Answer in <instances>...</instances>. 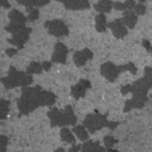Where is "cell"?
<instances>
[{
	"label": "cell",
	"instance_id": "obj_17",
	"mask_svg": "<svg viewBox=\"0 0 152 152\" xmlns=\"http://www.w3.org/2000/svg\"><path fill=\"white\" fill-rule=\"evenodd\" d=\"M9 18L11 23L15 24H25L28 20V18H26L21 12L17 11V10L11 11V13L9 14Z\"/></svg>",
	"mask_w": 152,
	"mask_h": 152
},
{
	"label": "cell",
	"instance_id": "obj_5",
	"mask_svg": "<svg viewBox=\"0 0 152 152\" xmlns=\"http://www.w3.org/2000/svg\"><path fill=\"white\" fill-rule=\"evenodd\" d=\"M45 27L48 29V32L50 34L54 37H65L69 34V29H68V26L64 23V21L61 20H51V21H46L45 23Z\"/></svg>",
	"mask_w": 152,
	"mask_h": 152
},
{
	"label": "cell",
	"instance_id": "obj_41",
	"mask_svg": "<svg viewBox=\"0 0 152 152\" xmlns=\"http://www.w3.org/2000/svg\"><path fill=\"white\" fill-rule=\"evenodd\" d=\"M54 152H65V150H64L63 148H58V149H56Z\"/></svg>",
	"mask_w": 152,
	"mask_h": 152
},
{
	"label": "cell",
	"instance_id": "obj_21",
	"mask_svg": "<svg viewBox=\"0 0 152 152\" xmlns=\"http://www.w3.org/2000/svg\"><path fill=\"white\" fill-rule=\"evenodd\" d=\"M73 132L77 135L80 141L85 142L89 139V134H88L87 130H86V127L83 125H77V126H74L73 128Z\"/></svg>",
	"mask_w": 152,
	"mask_h": 152
},
{
	"label": "cell",
	"instance_id": "obj_22",
	"mask_svg": "<svg viewBox=\"0 0 152 152\" xmlns=\"http://www.w3.org/2000/svg\"><path fill=\"white\" fill-rule=\"evenodd\" d=\"M61 139L63 140L64 142H67L69 144H75V137L72 134V132L69 130L68 128L64 127L61 130Z\"/></svg>",
	"mask_w": 152,
	"mask_h": 152
},
{
	"label": "cell",
	"instance_id": "obj_13",
	"mask_svg": "<svg viewBox=\"0 0 152 152\" xmlns=\"http://www.w3.org/2000/svg\"><path fill=\"white\" fill-rule=\"evenodd\" d=\"M107 26L108 28H110V30L113 31V34L117 39H123L127 36V29L121 19H117L115 21L110 22V23H108Z\"/></svg>",
	"mask_w": 152,
	"mask_h": 152
},
{
	"label": "cell",
	"instance_id": "obj_2",
	"mask_svg": "<svg viewBox=\"0 0 152 152\" xmlns=\"http://www.w3.org/2000/svg\"><path fill=\"white\" fill-rule=\"evenodd\" d=\"M48 117L50 119L51 126H67V125H75L77 118L74 115L73 108L71 105H67L64 110H59L58 108H51L48 112Z\"/></svg>",
	"mask_w": 152,
	"mask_h": 152
},
{
	"label": "cell",
	"instance_id": "obj_30",
	"mask_svg": "<svg viewBox=\"0 0 152 152\" xmlns=\"http://www.w3.org/2000/svg\"><path fill=\"white\" fill-rule=\"evenodd\" d=\"M144 77H145V78L152 85V68L151 67H146L145 68Z\"/></svg>",
	"mask_w": 152,
	"mask_h": 152
},
{
	"label": "cell",
	"instance_id": "obj_18",
	"mask_svg": "<svg viewBox=\"0 0 152 152\" xmlns=\"http://www.w3.org/2000/svg\"><path fill=\"white\" fill-rule=\"evenodd\" d=\"M115 3L110 0H99V2L94 5L95 10L99 13H110Z\"/></svg>",
	"mask_w": 152,
	"mask_h": 152
},
{
	"label": "cell",
	"instance_id": "obj_42",
	"mask_svg": "<svg viewBox=\"0 0 152 152\" xmlns=\"http://www.w3.org/2000/svg\"><path fill=\"white\" fill-rule=\"evenodd\" d=\"M139 1H140V2H141V3H142V2H145L146 0H139Z\"/></svg>",
	"mask_w": 152,
	"mask_h": 152
},
{
	"label": "cell",
	"instance_id": "obj_28",
	"mask_svg": "<svg viewBox=\"0 0 152 152\" xmlns=\"http://www.w3.org/2000/svg\"><path fill=\"white\" fill-rule=\"evenodd\" d=\"M103 143H104V145H105L106 149H108V148L114 147V145L117 143V141L114 137H112V135H106V137H104V139H103Z\"/></svg>",
	"mask_w": 152,
	"mask_h": 152
},
{
	"label": "cell",
	"instance_id": "obj_23",
	"mask_svg": "<svg viewBox=\"0 0 152 152\" xmlns=\"http://www.w3.org/2000/svg\"><path fill=\"white\" fill-rule=\"evenodd\" d=\"M43 70L44 69H43L42 65H40V64L37 63V61H32V63L27 67V69H26V73H28V74H40L43 72Z\"/></svg>",
	"mask_w": 152,
	"mask_h": 152
},
{
	"label": "cell",
	"instance_id": "obj_6",
	"mask_svg": "<svg viewBox=\"0 0 152 152\" xmlns=\"http://www.w3.org/2000/svg\"><path fill=\"white\" fill-rule=\"evenodd\" d=\"M100 72H101L102 76H104L108 81L114 83V81L118 78L119 74L122 72V70H121L120 66L117 67V66H115L113 63L107 61V63H104L103 65L101 66Z\"/></svg>",
	"mask_w": 152,
	"mask_h": 152
},
{
	"label": "cell",
	"instance_id": "obj_24",
	"mask_svg": "<svg viewBox=\"0 0 152 152\" xmlns=\"http://www.w3.org/2000/svg\"><path fill=\"white\" fill-rule=\"evenodd\" d=\"M10 108V101H7L4 99H1L0 102V115H1V120H4L9 114Z\"/></svg>",
	"mask_w": 152,
	"mask_h": 152
},
{
	"label": "cell",
	"instance_id": "obj_20",
	"mask_svg": "<svg viewBox=\"0 0 152 152\" xmlns=\"http://www.w3.org/2000/svg\"><path fill=\"white\" fill-rule=\"evenodd\" d=\"M107 28V24H106V17L102 13L96 16V30L98 32H103Z\"/></svg>",
	"mask_w": 152,
	"mask_h": 152
},
{
	"label": "cell",
	"instance_id": "obj_36",
	"mask_svg": "<svg viewBox=\"0 0 152 152\" xmlns=\"http://www.w3.org/2000/svg\"><path fill=\"white\" fill-rule=\"evenodd\" d=\"M51 65H52V64H51L50 61H43L42 63V67L45 71H49L51 68Z\"/></svg>",
	"mask_w": 152,
	"mask_h": 152
},
{
	"label": "cell",
	"instance_id": "obj_4",
	"mask_svg": "<svg viewBox=\"0 0 152 152\" xmlns=\"http://www.w3.org/2000/svg\"><path fill=\"white\" fill-rule=\"evenodd\" d=\"M119 125V122H110L106 119V115H100L98 113L90 114L83 120V126L91 133L100 130L103 127H108L110 129H115Z\"/></svg>",
	"mask_w": 152,
	"mask_h": 152
},
{
	"label": "cell",
	"instance_id": "obj_3",
	"mask_svg": "<svg viewBox=\"0 0 152 152\" xmlns=\"http://www.w3.org/2000/svg\"><path fill=\"white\" fill-rule=\"evenodd\" d=\"M1 81H2V85L4 86L5 89L10 90L16 87H27L28 85H31L34 79L30 76V74L18 71L14 67H11L7 76L1 78Z\"/></svg>",
	"mask_w": 152,
	"mask_h": 152
},
{
	"label": "cell",
	"instance_id": "obj_43",
	"mask_svg": "<svg viewBox=\"0 0 152 152\" xmlns=\"http://www.w3.org/2000/svg\"><path fill=\"white\" fill-rule=\"evenodd\" d=\"M150 52H151V54H152V46H151V49H150Z\"/></svg>",
	"mask_w": 152,
	"mask_h": 152
},
{
	"label": "cell",
	"instance_id": "obj_38",
	"mask_svg": "<svg viewBox=\"0 0 152 152\" xmlns=\"http://www.w3.org/2000/svg\"><path fill=\"white\" fill-rule=\"evenodd\" d=\"M1 5H2L3 7H5V9H10V7H11V4L9 3L7 0H1Z\"/></svg>",
	"mask_w": 152,
	"mask_h": 152
},
{
	"label": "cell",
	"instance_id": "obj_26",
	"mask_svg": "<svg viewBox=\"0 0 152 152\" xmlns=\"http://www.w3.org/2000/svg\"><path fill=\"white\" fill-rule=\"evenodd\" d=\"M28 12V20L29 21H36V20L39 19V16H40V13H39V10L34 9V7H28L27 10Z\"/></svg>",
	"mask_w": 152,
	"mask_h": 152
},
{
	"label": "cell",
	"instance_id": "obj_15",
	"mask_svg": "<svg viewBox=\"0 0 152 152\" xmlns=\"http://www.w3.org/2000/svg\"><path fill=\"white\" fill-rule=\"evenodd\" d=\"M81 152H106V149L100 146L99 142L88 141L81 146Z\"/></svg>",
	"mask_w": 152,
	"mask_h": 152
},
{
	"label": "cell",
	"instance_id": "obj_39",
	"mask_svg": "<svg viewBox=\"0 0 152 152\" xmlns=\"http://www.w3.org/2000/svg\"><path fill=\"white\" fill-rule=\"evenodd\" d=\"M142 44H143V46L145 47V48L147 49V50H149V51H150V49H151V47H150V43L148 42V41H144V42L142 43Z\"/></svg>",
	"mask_w": 152,
	"mask_h": 152
},
{
	"label": "cell",
	"instance_id": "obj_31",
	"mask_svg": "<svg viewBox=\"0 0 152 152\" xmlns=\"http://www.w3.org/2000/svg\"><path fill=\"white\" fill-rule=\"evenodd\" d=\"M134 11L137 15H144L146 13V7L144 4H142V3H139V4L135 5Z\"/></svg>",
	"mask_w": 152,
	"mask_h": 152
},
{
	"label": "cell",
	"instance_id": "obj_35",
	"mask_svg": "<svg viewBox=\"0 0 152 152\" xmlns=\"http://www.w3.org/2000/svg\"><path fill=\"white\" fill-rule=\"evenodd\" d=\"M18 50L17 49H14V48H10V49H7V51H5V53H7V55H9V56H14L15 54H17Z\"/></svg>",
	"mask_w": 152,
	"mask_h": 152
},
{
	"label": "cell",
	"instance_id": "obj_27",
	"mask_svg": "<svg viewBox=\"0 0 152 152\" xmlns=\"http://www.w3.org/2000/svg\"><path fill=\"white\" fill-rule=\"evenodd\" d=\"M120 68H121V70H122V72L129 71L130 73H132L133 75H135V74H137V67H135L132 63H128V64H126V65L120 66Z\"/></svg>",
	"mask_w": 152,
	"mask_h": 152
},
{
	"label": "cell",
	"instance_id": "obj_7",
	"mask_svg": "<svg viewBox=\"0 0 152 152\" xmlns=\"http://www.w3.org/2000/svg\"><path fill=\"white\" fill-rule=\"evenodd\" d=\"M151 88V83L145 77H143L130 85V93H132V96H147V92Z\"/></svg>",
	"mask_w": 152,
	"mask_h": 152
},
{
	"label": "cell",
	"instance_id": "obj_16",
	"mask_svg": "<svg viewBox=\"0 0 152 152\" xmlns=\"http://www.w3.org/2000/svg\"><path fill=\"white\" fill-rule=\"evenodd\" d=\"M121 20H122L125 26H127L129 28H133L137 22V14L133 13L132 11H125L124 16H123V18Z\"/></svg>",
	"mask_w": 152,
	"mask_h": 152
},
{
	"label": "cell",
	"instance_id": "obj_9",
	"mask_svg": "<svg viewBox=\"0 0 152 152\" xmlns=\"http://www.w3.org/2000/svg\"><path fill=\"white\" fill-rule=\"evenodd\" d=\"M91 88V83L87 79H81L77 85L71 88V95L74 99L78 100L79 98L85 97L86 92Z\"/></svg>",
	"mask_w": 152,
	"mask_h": 152
},
{
	"label": "cell",
	"instance_id": "obj_10",
	"mask_svg": "<svg viewBox=\"0 0 152 152\" xmlns=\"http://www.w3.org/2000/svg\"><path fill=\"white\" fill-rule=\"evenodd\" d=\"M61 2L66 7L67 10L70 11H80V10L90 9L89 0H57Z\"/></svg>",
	"mask_w": 152,
	"mask_h": 152
},
{
	"label": "cell",
	"instance_id": "obj_25",
	"mask_svg": "<svg viewBox=\"0 0 152 152\" xmlns=\"http://www.w3.org/2000/svg\"><path fill=\"white\" fill-rule=\"evenodd\" d=\"M25 27V24H15V23H10L9 25L5 26V30L9 32H11V34H16V32L18 31H21V30H23Z\"/></svg>",
	"mask_w": 152,
	"mask_h": 152
},
{
	"label": "cell",
	"instance_id": "obj_11",
	"mask_svg": "<svg viewBox=\"0 0 152 152\" xmlns=\"http://www.w3.org/2000/svg\"><path fill=\"white\" fill-rule=\"evenodd\" d=\"M68 48L63 44V43H56L54 47V52L52 54L53 63H58V64H66V59H67L68 54Z\"/></svg>",
	"mask_w": 152,
	"mask_h": 152
},
{
	"label": "cell",
	"instance_id": "obj_12",
	"mask_svg": "<svg viewBox=\"0 0 152 152\" xmlns=\"http://www.w3.org/2000/svg\"><path fill=\"white\" fill-rule=\"evenodd\" d=\"M148 101L147 96H132V98L125 102L124 112L128 113L133 108H142Z\"/></svg>",
	"mask_w": 152,
	"mask_h": 152
},
{
	"label": "cell",
	"instance_id": "obj_29",
	"mask_svg": "<svg viewBox=\"0 0 152 152\" xmlns=\"http://www.w3.org/2000/svg\"><path fill=\"white\" fill-rule=\"evenodd\" d=\"M9 144V137L5 135L0 137V145H1V152L7 151V145Z\"/></svg>",
	"mask_w": 152,
	"mask_h": 152
},
{
	"label": "cell",
	"instance_id": "obj_1",
	"mask_svg": "<svg viewBox=\"0 0 152 152\" xmlns=\"http://www.w3.org/2000/svg\"><path fill=\"white\" fill-rule=\"evenodd\" d=\"M42 92V88L39 86L34 88L24 87L22 89L21 97L18 100V108L20 110L19 117L26 116L39 106H43Z\"/></svg>",
	"mask_w": 152,
	"mask_h": 152
},
{
	"label": "cell",
	"instance_id": "obj_37",
	"mask_svg": "<svg viewBox=\"0 0 152 152\" xmlns=\"http://www.w3.org/2000/svg\"><path fill=\"white\" fill-rule=\"evenodd\" d=\"M80 148H81V146H80V145H74L73 147L70 148L69 151H68V152H78Z\"/></svg>",
	"mask_w": 152,
	"mask_h": 152
},
{
	"label": "cell",
	"instance_id": "obj_14",
	"mask_svg": "<svg viewBox=\"0 0 152 152\" xmlns=\"http://www.w3.org/2000/svg\"><path fill=\"white\" fill-rule=\"evenodd\" d=\"M93 56H94L93 52H92L91 50H89L88 48H86V49H83V50L76 51L73 55V61L77 67H81V66L85 65L89 59L93 58Z\"/></svg>",
	"mask_w": 152,
	"mask_h": 152
},
{
	"label": "cell",
	"instance_id": "obj_32",
	"mask_svg": "<svg viewBox=\"0 0 152 152\" xmlns=\"http://www.w3.org/2000/svg\"><path fill=\"white\" fill-rule=\"evenodd\" d=\"M19 4L24 5L26 7H34V0H16Z\"/></svg>",
	"mask_w": 152,
	"mask_h": 152
},
{
	"label": "cell",
	"instance_id": "obj_8",
	"mask_svg": "<svg viewBox=\"0 0 152 152\" xmlns=\"http://www.w3.org/2000/svg\"><path fill=\"white\" fill-rule=\"evenodd\" d=\"M31 31H32L31 28H29V27L24 28L21 31H18V32H16V34H14L13 37H12L11 39H9V43L12 45L17 46L19 49H22L24 44H25L28 39H29V34H31Z\"/></svg>",
	"mask_w": 152,
	"mask_h": 152
},
{
	"label": "cell",
	"instance_id": "obj_33",
	"mask_svg": "<svg viewBox=\"0 0 152 152\" xmlns=\"http://www.w3.org/2000/svg\"><path fill=\"white\" fill-rule=\"evenodd\" d=\"M49 2H50V0H34L32 7H44V5L48 4Z\"/></svg>",
	"mask_w": 152,
	"mask_h": 152
},
{
	"label": "cell",
	"instance_id": "obj_34",
	"mask_svg": "<svg viewBox=\"0 0 152 152\" xmlns=\"http://www.w3.org/2000/svg\"><path fill=\"white\" fill-rule=\"evenodd\" d=\"M121 93H122V95H126V94L130 93V85L123 86L121 88Z\"/></svg>",
	"mask_w": 152,
	"mask_h": 152
},
{
	"label": "cell",
	"instance_id": "obj_19",
	"mask_svg": "<svg viewBox=\"0 0 152 152\" xmlns=\"http://www.w3.org/2000/svg\"><path fill=\"white\" fill-rule=\"evenodd\" d=\"M135 1L134 0H127L125 3L122 2H116L114 4V7L117 11H132L135 7Z\"/></svg>",
	"mask_w": 152,
	"mask_h": 152
},
{
	"label": "cell",
	"instance_id": "obj_40",
	"mask_svg": "<svg viewBox=\"0 0 152 152\" xmlns=\"http://www.w3.org/2000/svg\"><path fill=\"white\" fill-rule=\"evenodd\" d=\"M106 152H119V151H117V150L113 149V148H108V149H106Z\"/></svg>",
	"mask_w": 152,
	"mask_h": 152
}]
</instances>
